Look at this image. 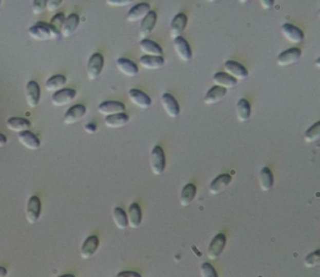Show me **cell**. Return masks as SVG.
<instances>
[{"label":"cell","mask_w":320,"mask_h":277,"mask_svg":"<svg viewBox=\"0 0 320 277\" xmlns=\"http://www.w3.org/2000/svg\"><path fill=\"white\" fill-rule=\"evenodd\" d=\"M259 185L263 191H269L272 190L274 185V175L269 167H263L259 174Z\"/></svg>","instance_id":"1f68e13d"},{"label":"cell","mask_w":320,"mask_h":277,"mask_svg":"<svg viewBox=\"0 0 320 277\" xmlns=\"http://www.w3.org/2000/svg\"><path fill=\"white\" fill-rule=\"evenodd\" d=\"M200 273H201V277H218V273H217V271H215V268L213 267L210 264H208V262L201 264Z\"/></svg>","instance_id":"f35d334b"},{"label":"cell","mask_w":320,"mask_h":277,"mask_svg":"<svg viewBox=\"0 0 320 277\" xmlns=\"http://www.w3.org/2000/svg\"><path fill=\"white\" fill-rule=\"evenodd\" d=\"M7 276H8L7 268L0 266V277H7Z\"/></svg>","instance_id":"7dc6e473"},{"label":"cell","mask_w":320,"mask_h":277,"mask_svg":"<svg viewBox=\"0 0 320 277\" xmlns=\"http://www.w3.org/2000/svg\"><path fill=\"white\" fill-rule=\"evenodd\" d=\"M302 59V50L299 48H292L288 49V50L283 51L280 55L278 56V63L279 66H289L298 63Z\"/></svg>","instance_id":"ba28073f"},{"label":"cell","mask_w":320,"mask_h":277,"mask_svg":"<svg viewBox=\"0 0 320 277\" xmlns=\"http://www.w3.org/2000/svg\"><path fill=\"white\" fill-rule=\"evenodd\" d=\"M260 4H261V7L264 8V9H270V8L274 7L273 0H261Z\"/></svg>","instance_id":"f6af8a7d"},{"label":"cell","mask_w":320,"mask_h":277,"mask_svg":"<svg viewBox=\"0 0 320 277\" xmlns=\"http://www.w3.org/2000/svg\"><path fill=\"white\" fill-rule=\"evenodd\" d=\"M224 69H225V73L230 75L232 77H234L236 82L238 80H245L248 77V70L245 69V66L234 62V60H228V62H225Z\"/></svg>","instance_id":"7c38bea8"},{"label":"cell","mask_w":320,"mask_h":277,"mask_svg":"<svg viewBox=\"0 0 320 277\" xmlns=\"http://www.w3.org/2000/svg\"><path fill=\"white\" fill-rule=\"evenodd\" d=\"M18 140L24 148H27L29 150H38L40 148V140L38 138V136H35V135L30 131L20 132Z\"/></svg>","instance_id":"cb8c5ba5"},{"label":"cell","mask_w":320,"mask_h":277,"mask_svg":"<svg viewBox=\"0 0 320 277\" xmlns=\"http://www.w3.org/2000/svg\"><path fill=\"white\" fill-rule=\"evenodd\" d=\"M130 0H108L106 4L110 7H125V5L130 4Z\"/></svg>","instance_id":"60d3db41"},{"label":"cell","mask_w":320,"mask_h":277,"mask_svg":"<svg viewBox=\"0 0 320 277\" xmlns=\"http://www.w3.org/2000/svg\"><path fill=\"white\" fill-rule=\"evenodd\" d=\"M319 138H320V121L313 124V125H311L304 134V140H305V143H308V144L314 143V141H318Z\"/></svg>","instance_id":"d590c367"},{"label":"cell","mask_w":320,"mask_h":277,"mask_svg":"<svg viewBox=\"0 0 320 277\" xmlns=\"http://www.w3.org/2000/svg\"><path fill=\"white\" fill-rule=\"evenodd\" d=\"M236 117L240 123H245L250 119V115H252V106H250V103L248 102L247 99H240L238 103H236Z\"/></svg>","instance_id":"4316f807"},{"label":"cell","mask_w":320,"mask_h":277,"mask_svg":"<svg viewBox=\"0 0 320 277\" xmlns=\"http://www.w3.org/2000/svg\"><path fill=\"white\" fill-rule=\"evenodd\" d=\"M65 84H66V77L64 76V75H54V76H51L50 79L47 80L45 86H47L48 91L58 92L64 89Z\"/></svg>","instance_id":"836d02e7"},{"label":"cell","mask_w":320,"mask_h":277,"mask_svg":"<svg viewBox=\"0 0 320 277\" xmlns=\"http://www.w3.org/2000/svg\"><path fill=\"white\" fill-rule=\"evenodd\" d=\"M227 245V238L224 233H218L212 242L209 245V249H208V258L210 260H217L219 256L223 253L224 249H225Z\"/></svg>","instance_id":"5b68a950"},{"label":"cell","mask_w":320,"mask_h":277,"mask_svg":"<svg viewBox=\"0 0 320 277\" xmlns=\"http://www.w3.org/2000/svg\"><path fill=\"white\" fill-rule=\"evenodd\" d=\"M129 120H130L129 116L124 112V114H118L105 117V125L110 129H120L124 128L129 123Z\"/></svg>","instance_id":"d6a6232c"},{"label":"cell","mask_w":320,"mask_h":277,"mask_svg":"<svg viewBox=\"0 0 320 277\" xmlns=\"http://www.w3.org/2000/svg\"><path fill=\"white\" fill-rule=\"evenodd\" d=\"M86 114V108L82 104H78V105L71 106L68 111L64 114V123L66 125H73L77 124L78 121H80Z\"/></svg>","instance_id":"ac0fdd59"},{"label":"cell","mask_w":320,"mask_h":277,"mask_svg":"<svg viewBox=\"0 0 320 277\" xmlns=\"http://www.w3.org/2000/svg\"><path fill=\"white\" fill-rule=\"evenodd\" d=\"M304 265L309 268L320 266V250L309 253L304 260Z\"/></svg>","instance_id":"8d00e7d4"},{"label":"cell","mask_w":320,"mask_h":277,"mask_svg":"<svg viewBox=\"0 0 320 277\" xmlns=\"http://www.w3.org/2000/svg\"><path fill=\"white\" fill-rule=\"evenodd\" d=\"M98 249H99V239H98V236H89L84 241V244H83L82 249H80V256L84 260L93 258Z\"/></svg>","instance_id":"ffe728a7"},{"label":"cell","mask_w":320,"mask_h":277,"mask_svg":"<svg viewBox=\"0 0 320 277\" xmlns=\"http://www.w3.org/2000/svg\"><path fill=\"white\" fill-rule=\"evenodd\" d=\"M7 136H4L3 134H0V148H4V146H7Z\"/></svg>","instance_id":"bcb514c9"},{"label":"cell","mask_w":320,"mask_h":277,"mask_svg":"<svg viewBox=\"0 0 320 277\" xmlns=\"http://www.w3.org/2000/svg\"><path fill=\"white\" fill-rule=\"evenodd\" d=\"M84 130L88 134H95L97 132V125L95 124H86L84 126Z\"/></svg>","instance_id":"ee69618b"},{"label":"cell","mask_w":320,"mask_h":277,"mask_svg":"<svg viewBox=\"0 0 320 277\" xmlns=\"http://www.w3.org/2000/svg\"><path fill=\"white\" fill-rule=\"evenodd\" d=\"M166 167V159L165 152L160 146H154L150 152V169L154 175L159 176L165 171Z\"/></svg>","instance_id":"7a4b0ae2"},{"label":"cell","mask_w":320,"mask_h":277,"mask_svg":"<svg viewBox=\"0 0 320 277\" xmlns=\"http://www.w3.org/2000/svg\"><path fill=\"white\" fill-rule=\"evenodd\" d=\"M98 111L103 116H113V115L124 114L125 112V105L120 102H104L98 106Z\"/></svg>","instance_id":"30bf717a"},{"label":"cell","mask_w":320,"mask_h":277,"mask_svg":"<svg viewBox=\"0 0 320 277\" xmlns=\"http://www.w3.org/2000/svg\"><path fill=\"white\" fill-rule=\"evenodd\" d=\"M213 83H214L215 86L223 88L225 89V90H228V89H234L236 84H238V82H236L234 77H232L227 73L214 74V76H213Z\"/></svg>","instance_id":"d4e9b609"},{"label":"cell","mask_w":320,"mask_h":277,"mask_svg":"<svg viewBox=\"0 0 320 277\" xmlns=\"http://www.w3.org/2000/svg\"><path fill=\"white\" fill-rule=\"evenodd\" d=\"M40 86L39 84L34 80L29 82L25 88V97H27V103L30 108H36L40 102Z\"/></svg>","instance_id":"5bb4252c"},{"label":"cell","mask_w":320,"mask_h":277,"mask_svg":"<svg viewBox=\"0 0 320 277\" xmlns=\"http://www.w3.org/2000/svg\"><path fill=\"white\" fill-rule=\"evenodd\" d=\"M140 66L148 70H159L165 64V60L163 56H141L139 59Z\"/></svg>","instance_id":"603a6c76"},{"label":"cell","mask_w":320,"mask_h":277,"mask_svg":"<svg viewBox=\"0 0 320 277\" xmlns=\"http://www.w3.org/2000/svg\"><path fill=\"white\" fill-rule=\"evenodd\" d=\"M319 16H320V10H319Z\"/></svg>","instance_id":"f907efd6"},{"label":"cell","mask_w":320,"mask_h":277,"mask_svg":"<svg viewBox=\"0 0 320 277\" xmlns=\"http://www.w3.org/2000/svg\"><path fill=\"white\" fill-rule=\"evenodd\" d=\"M173 46H174V50L177 53V55L179 56L180 60L183 62H190L193 57V51L190 48L189 43L184 39L183 36L177 37V39L173 42Z\"/></svg>","instance_id":"52a82bcc"},{"label":"cell","mask_w":320,"mask_h":277,"mask_svg":"<svg viewBox=\"0 0 320 277\" xmlns=\"http://www.w3.org/2000/svg\"><path fill=\"white\" fill-rule=\"evenodd\" d=\"M186 24H188V18H186L185 14L179 13L174 16V19L172 20V24H170V36L173 37V40L181 36L183 31L185 30Z\"/></svg>","instance_id":"9a60e30c"},{"label":"cell","mask_w":320,"mask_h":277,"mask_svg":"<svg viewBox=\"0 0 320 277\" xmlns=\"http://www.w3.org/2000/svg\"><path fill=\"white\" fill-rule=\"evenodd\" d=\"M128 222H129V226L131 229H137V227L140 226L141 224V219H143V215H141V209L138 204H131L129 206L128 210Z\"/></svg>","instance_id":"f1b7e54d"},{"label":"cell","mask_w":320,"mask_h":277,"mask_svg":"<svg viewBox=\"0 0 320 277\" xmlns=\"http://www.w3.org/2000/svg\"><path fill=\"white\" fill-rule=\"evenodd\" d=\"M232 183V176L229 174H221L219 175L217 179L212 181V184L209 185V192L212 195H218L220 192H223L224 190L229 186Z\"/></svg>","instance_id":"d6986e66"},{"label":"cell","mask_w":320,"mask_h":277,"mask_svg":"<svg viewBox=\"0 0 320 277\" xmlns=\"http://www.w3.org/2000/svg\"><path fill=\"white\" fill-rule=\"evenodd\" d=\"M45 9H47V2H45V0H35V2H33V4H31V10H33V13L36 14V15L42 14Z\"/></svg>","instance_id":"ab89813d"},{"label":"cell","mask_w":320,"mask_h":277,"mask_svg":"<svg viewBox=\"0 0 320 277\" xmlns=\"http://www.w3.org/2000/svg\"><path fill=\"white\" fill-rule=\"evenodd\" d=\"M281 33L284 35L285 39L288 40L292 44H300L304 40V33L295 25L289 24V23H285L281 27Z\"/></svg>","instance_id":"8992f818"},{"label":"cell","mask_w":320,"mask_h":277,"mask_svg":"<svg viewBox=\"0 0 320 277\" xmlns=\"http://www.w3.org/2000/svg\"><path fill=\"white\" fill-rule=\"evenodd\" d=\"M113 220H114L115 226H117L118 229L125 230L126 227H129L128 215H126L125 211H124L122 207H114Z\"/></svg>","instance_id":"e575fe53"},{"label":"cell","mask_w":320,"mask_h":277,"mask_svg":"<svg viewBox=\"0 0 320 277\" xmlns=\"http://www.w3.org/2000/svg\"><path fill=\"white\" fill-rule=\"evenodd\" d=\"M195 196H197V186L194 184L185 185L180 192V205L181 206H189L194 201Z\"/></svg>","instance_id":"f546056e"},{"label":"cell","mask_w":320,"mask_h":277,"mask_svg":"<svg viewBox=\"0 0 320 277\" xmlns=\"http://www.w3.org/2000/svg\"><path fill=\"white\" fill-rule=\"evenodd\" d=\"M115 277H141L138 272H134V271H123V272H119Z\"/></svg>","instance_id":"7bdbcfd3"},{"label":"cell","mask_w":320,"mask_h":277,"mask_svg":"<svg viewBox=\"0 0 320 277\" xmlns=\"http://www.w3.org/2000/svg\"><path fill=\"white\" fill-rule=\"evenodd\" d=\"M315 66H316V68H319V69H320V57L315 62Z\"/></svg>","instance_id":"c3c4849f"},{"label":"cell","mask_w":320,"mask_h":277,"mask_svg":"<svg viewBox=\"0 0 320 277\" xmlns=\"http://www.w3.org/2000/svg\"><path fill=\"white\" fill-rule=\"evenodd\" d=\"M0 5H2V2H0Z\"/></svg>","instance_id":"816d5d0a"},{"label":"cell","mask_w":320,"mask_h":277,"mask_svg":"<svg viewBox=\"0 0 320 277\" xmlns=\"http://www.w3.org/2000/svg\"><path fill=\"white\" fill-rule=\"evenodd\" d=\"M225 95H227L225 89L219 88V86H213V88L206 92L204 103H205L206 105H213V104L221 102V100L225 97Z\"/></svg>","instance_id":"4dcf8cb0"},{"label":"cell","mask_w":320,"mask_h":277,"mask_svg":"<svg viewBox=\"0 0 320 277\" xmlns=\"http://www.w3.org/2000/svg\"><path fill=\"white\" fill-rule=\"evenodd\" d=\"M31 124L30 121L24 119V117H10L7 120V128L14 132H24L29 131Z\"/></svg>","instance_id":"484cf974"},{"label":"cell","mask_w":320,"mask_h":277,"mask_svg":"<svg viewBox=\"0 0 320 277\" xmlns=\"http://www.w3.org/2000/svg\"><path fill=\"white\" fill-rule=\"evenodd\" d=\"M104 68V56L102 54L95 53L90 56L88 62V68H86V74H88L89 80H97L99 75L102 74Z\"/></svg>","instance_id":"277c9868"},{"label":"cell","mask_w":320,"mask_h":277,"mask_svg":"<svg viewBox=\"0 0 320 277\" xmlns=\"http://www.w3.org/2000/svg\"><path fill=\"white\" fill-rule=\"evenodd\" d=\"M150 11H152L150 5H149L148 3H139V4L133 7L131 9L128 11V14H126V20L130 23L140 22V20L145 18Z\"/></svg>","instance_id":"8fae6325"},{"label":"cell","mask_w":320,"mask_h":277,"mask_svg":"<svg viewBox=\"0 0 320 277\" xmlns=\"http://www.w3.org/2000/svg\"><path fill=\"white\" fill-rule=\"evenodd\" d=\"M161 105H163L164 110H165L169 117L174 119V117L179 116L180 106L172 94L165 92V94L161 95Z\"/></svg>","instance_id":"9c48e42d"},{"label":"cell","mask_w":320,"mask_h":277,"mask_svg":"<svg viewBox=\"0 0 320 277\" xmlns=\"http://www.w3.org/2000/svg\"><path fill=\"white\" fill-rule=\"evenodd\" d=\"M79 23L80 18L78 14H71V15H69L64 22V27L62 29V35L64 37H69L73 35L77 31L78 27H79Z\"/></svg>","instance_id":"83f0119b"},{"label":"cell","mask_w":320,"mask_h":277,"mask_svg":"<svg viewBox=\"0 0 320 277\" xmlns=\"http://www.w3.org/2000/svg\"><path fill=\"white\" fill-rule=\"evenodd\" d=\"M27 220L29 224H36L42 215V201L38 196H30L28 200L27 210H25Z\"/></svg>","instance_id":"3957f363"},{"label":"cell","mask_w":320,"mask_h":277,"mask_svg":"<svg viewBox=\"0 0 320 277\" xmlns=\"http://www.w3.org/2000/svg\"><path fill=\"white\" fill-rule=\"evenodd\" d=\"M59 277H76V276H73V275H63V276H59Z\"/></svg>","instance_id":"681fc988"},{"label":"cell","mask_w":320,"mask_h":277,"mask_svg":"<svg viewBox=\"0 0 320 277\" xmlns=\"http://www.w3.org/2000/svg\"><path fill=\"white\" fill-rule=\"evenodd\" d=\"M64 22H65L64 14L59 13L53 16V19H51L50 22V27L53 28L58 34H62V29L64 27Z\"/></svg>","instance_id":"74e56055"},{"label":"cell","mask_w":320,"mask_h":277,"mask_svg":"<svg viewBox=\"0 0 320 277\" xmlns=\"http://www.w3.org/2000/svg\"><path fill=\"white\" fill-rule=\"evenodd\" d=\"M129 100L134 104L135 106L140 109H149L152 106V99L145 94V92L138 90V89H131L128 91Z\"/></svg>","instance_id":"4fadbf2b"},{"label":"cell","mask_w":320,"mask_h":277,"mask_svg":"<svg viewBox=\"0 0 320 277\" xmlns=\"http://www.w3.org/2000/svg\"><path fill=\"white\" fill-rule=\"evenodd\" d=\"M62 4H63L62 0H50V2H47V9L49 11H54L59 7H62Z\"/></svg>","instance_id":"b9f144b4"},{"label":"cell","mask_w":320,"mask_h":277,"mask_svg":"<svg viewBox=\"0 0 320 277\" xmlns=\"http://www.w3.org/2000/svg\"><path fill=\"white\" fill-rule=\"evenodd\" d=\"M140 50L146 56H163V49L155 42L149 39H144L140 42Z\"/></svg>","instance_id":"7402d4cb"},{"label":"cell","mask_w":320,"mask_h":277,"mask_svg":"<svg viewBox=\"0 0 320 277\" xmlns=\"http://www.w3.org/2000/svg\"><path fill=\"white\" fill-rule=\"evenodd\" d=\"M28 34L33 39L38 40V42H49V40H57L60 36V34H58L53 28L50 27V24L47 23H36L33 27L28 30Z\"/></svg>","instance_id":"6da1fadb"},{"label":"cell","mask_w":320,"mask_h":277,"mask_svg":"<svg viewBox=\"0 0 320 277\" xmlns=\"http://www.w3.org/2000/svg\"><path fill=\"white\" fill-rule=\"evenodd\" d=\"M77 91L73 89H63V90L55 92L51 97V104L54 106H64L76 100Z\"/></svg>","instance_id":"e0dca14e"},{"label":"cell","mask_w":320,"mask_h":277,"mask_svg":"<svg viewBox=\"0 0 320 277\" xmlns=\"http://www.w3.org/2000/svg\"><path fill=\"white\" fill-rule=\"evenodd\" d=\"M117 68L119 69L120 73H123L125 76L133 77L139 73V68L131 60L125 59V57H120L117 60Z\"/></svg>","instance_id":"44dd1931"},{"label":"cell","mask_w":320,"mask_h":277,"mask_svg":"<svg viewBox=\"0 0 320 277\" xmlns=\"http://www.w3.org/2000/svg\"><path fill=\"white\" fill-rule=\"evenodd\" d=\"M158 22V15L155 11H150L148 15L145 16L143 20H141V24H140V29H139V36L141 39H146L154 30L155 25H157Z\"/></svg>","instance_id":"2e32d148"}]
</instances>
